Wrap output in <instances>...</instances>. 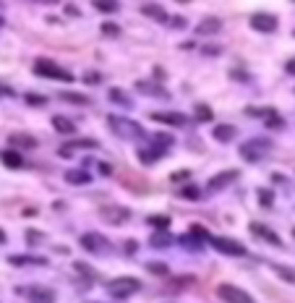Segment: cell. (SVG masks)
Returning a JSON list of instances; mask_svg holds the SVG:
<instances>
[{
	"mask_svg": "<svg viewBox=\"0 0 295 303\" xmlns=\"http://www.w3.org/2000/svg\"><path fill=\"white\" fill-rule=\"evenodd\" d=\"M107 123H110L113 133L120 136V139H141L144 136V128L136 123V120L126 118V115H110L107 118Z\"/></svg>",
	"mask_w": 295,
	"mask_h": 303,
	"instance_id": "obj_1",
	"label": "cell"
},
{
	"mask_svg": "<svg viewBox=\"0 0 295 303\" xmlns=\"http://www.w3.org/2000/svg\"><path fill=\"white\" fill-rule=\"evenodd\" d=\"M107 287V293H110L115 300H126L128 295H133L138 287H141V282H138L136 277H115L105 285Z\"/></svg>",
	"mask_w": 295,
	"mask_h": 303,
	"instance_id": "obj_2",
	"label": "cell"
},
{
	"mask_svg": "<svg viewBox=\"0 0 295 303\" xmlns=\"http://www.w3.org/2000/svg\"><path fill=\"white\" fill-rule=\"evenodd\" d=\"M34 73L44 76V79H55V81H73V73L63 71L60 66H55L53 60H44V58H39L34 63Z\"/></svg>",
	"mask_w": 295,
	"mask_h": 303,
	"instance_id": "obj_3",
	"label": "cell"
},
{
	"mask_svg": "<svg viewBox=\"0 0 295 303\" xmlns=\"http://www.w3.org/2000/svg\"><path fill=\"white\" fill-rule=\"evenodd\" d=\"M217 295H220L225 303H256L251 293H245L243 287L230 285V282H222L220 287H217Z\"/></svg>",
	"mask_w": 295,
	"mask_h": 303,
	"instance_id": "obj_4",
	"label": "cell"
},
{
	"mask_svg": "<svg viewBox=\"0 0 295 303\" xmlns=\"http://www.w3.org/2000/svg\"><path fill=\"white\" fill-rule=\"evenodd\" d=\"M16 293L29 298V303H55V290L53 287L32 285V287H16Z\"/></svg>",
	"mask_w": 295,
	"mask_h": 303,
	"instance_id": "obj_5",
	"label": "cell"
},
{
	"mask_svg": "<svg viewBox=\"0 0 295 303\" xmlns=\"http://www.w3.org/2000/svg\"><path fill=\"white\" fill-rule=\"evenodd\" d=\"M209 243L220 254H225V256H245L248 254L243 243H238V240H232V238H225V235H212Z\"/></svg>",
	"mask_w": 295,
	"mask_h": 303,
	"instance_id": "obj_6",
	"label": "cell"
},
{
	"mask_svg": "<svg viewBox=\"0 0 295 303\" xmlns=\"http://www.w3.org/2000/svg\"><path fill=\"white\" fill-rule=\"evenodd\" d=\"M269 152V141H261V139H254V141H245L240 146V157L245 162H259L264 160V155Z\"/></svg>",
	"mask_w": 295,
	"mask_h": 303,
	"instance_id": "obj_7",
	"label": "cell"
},
{
	"mask_svg": "<svg viewBox=\"0 0 295 303\" xmlns=\"http://www.w3.org/2000/svg\"><path fill=\"white\" fill-rule=\"evenodd\" d=\"M240 173L238 170H222V173H217L214 178H209V183H207V191L209 193H217V191H222V188H227L232 180H235Z\"/></svg>",
	"mask_w": 295,
	"mask_h": 303,
	"instance_id": "obj_8",
	"label": "cell"
},
{
	"mask_svg": "<svg viewBox=\"0 0 295 303\" xmlns=\"http://www.w3.org/2000/svg\"><path fill=\"white\" fill-rule=\"evenodd\" d=\"M251 29H256V32L261 34H269L277 29V16H272V13H254L251 16Z\"/></svg>",
	"mask_w": 295,
	"mask_h": 303,
	"instance_id": "obj_9",
	"label": "cell"
},
{
	"mask_svg": "<svg viewBox=\"0 0 295 303\" xmlns=\"http://www.w3.org/2000/svg\"><path fill=\"white\" fill-rule=\"evenodd\" d=\"M81 248H86V251H94V254H100V251H107L110 248V243L102 238V235H97V233H84L81 235Z\"/></svg>",
	"mask_w": 295,
	"mask_h": 303,
	"instance_id": "obj_10",
	"label": "cell"
},
{
	"mask_svg": "<svg viewBox=\"0 0 295 303\" xmlns=\"http://www.w3.org/2000/svg\"><path fill=\"white\" fill-rule=\"evenodd\" d=\"M128 217H131V212L126 207H105L102 209V220L110 222V225H123Z\"/></svg>",
	"mask_w": 295,
	"mask_h": 303,
	"instance_id": "obj_11",
	"label": "cell"
},
{
	"mask_svg": "<svg viewBox=\"0 0 295 303\" xmlns=\"http://www.w3.org/2000/svg\"><path fill=\"white\" fill-rule=\"evenodd\" d=\"M97 146H100V144H97L94 139H71L68 144L60 146L58 155H60V157H71V152H73V149H97Z\"/></svg>",
	"mask_w": 295,
	"mask_h": 303,
	"instance_id": "obj_12",
	"label": "cell"
},
{
	"mask_svg": "<svg viewBox=\"0 0 295 303\" xmlns=\"http://www.w3.org/2000/svg\"><path fill=\"white\" fill-rule=\"evenodd\" d=\"M152 120H157V123H167V126H185V118L183 113L178 110H170V113H152Z\"/></svg>",
	"mask_w": 295,
	"mask_h": 303,
	"instance_id": "obj_13",
	"label": "cell"
},
{
	"mask_svg": "<svg viewBox=\"0 0 295 303\" xmlns=\"http://www.w3.org/2000/svg\"><path fill=\"white\" fill-rule=\"evenodd\" d=\"M251 233L261 235V240H267V243H272V246H282V240H279V235H277L274 230H269L267 225H261V222H251Z\"/></svg>",
	"mask_w": 295,
	"mask_h": 303,
	"instance_id": "obj_14",
	"label": "cell"
},
{
	"mask_svg": "<svg viewBox=\"0 0 295 303\" xmlns=\"http://www.w3.org/2000/svg\"><path fill=\"white\" fill-rule=\"evenodd\" d=\"M8 262H11L13 267H29V264H34V267H44V264H47V259H39V256H19V254L8 256Z\"/></svg>",
	"mask_w": 295,
	"mask_h": 303,
	"instance_id": "obj_15",
	"label": "cell"
},
{
	"mask_svg": "<svg viewBox=\"0 0 295 303\" xmlns=\"http://www.w3.org/2000/svg\"><path fill=\"white\" fill-rule=\"evenodd\" d=\"M0 162H3L6 168L16 170V168H21V165H24V157L19 155L16 149H6V152H0Z\"/></svg>",
	"mask_w": 295,
	"mask_h": 303,
	"instance_id": "obj_16",
	"label": "cell"
},
{
	"mask_svg": "<svg viewBox=\"0 0 295 303\" xmlns=\"http://www.w3.org/2000/svg\"><path fill=\"white\" fill-rule=\"evenodd\" d=\"M8 141H11V146H21V149H34L37 146V139L34 136H26V133H11Z\"/></svg>",
	"mask_w": 295,
	"mask_h": 303,
	"instance_id": "obj_17",
	"label": "cell"
},
{
	"mask_svg": "<svg viewBox=\"0 0 295 303\" xmlns=\"http://www.w3.org/2000/svg\"><path fill=\"white\" fill-rule=\"evenodd\" d=\"M165 155V149H160V146H144V149H138V160H141L144 165H154L160 157Z\"/></svg>",
	"mask_w": 295,
	"mask_h": 303,
	"instance_id": "obj_18",
	"label": "cell"
},
{
	"mask_svg": "<svg viewBox=\"0 0 295 303\" xmlns=\"http://www.w3.org/2000/svg\"><path fill=\"white\" fill-rule=\"evenodd\" d=\"M214 139L220 141V144H227L235 139V128L227 126V123H220V126H214Z\"/></svg>",
	"mask_w": 295,
	"mask_h": 303,
	"instance_id": "obj_19",
	"label": "cell"
},
{
	"mask_svg": "<svg viewBox=\"0 0 295 303\" xmlns=\"http://www.w3.org/2000/svg\"><path fill=\"white\" fill-rule=\"evenodd\" d=\"M53 128H55L58 133H66V136H73V133H76V126L71 123L68 118H63V115H55V118H53Z\"/></svg>",
	"mask_w": 295,
	"mask_h": 303,
	"instance_id": "obj_20",
	"label": "cell"
},
{
	"mask_svg": "<svg viewBox=\"0 0 295 303\" xmlns=\"http://www.w3.org/2000/svg\"><path fill=\"white\" fill-rule=\"evenodd\" d=\"M141 13H144V16H149V19H154V21H170V16H167V13L160 8V6H154V3H149V6H144L141 8Z\"/></svg>",
	"mask_w": 295,
	"mask_h": 303,
	"instance_id": "obj_21",
	"label": "cell"
},
{
	"mask_svg": "<svg viewBox=\"0 0 295 303\" xmlns=\"http://www.w3.org/2000/svg\"><path fill=\"white\" fill-rule=\"evenodd\" d=\"M66 180H68V183H73V186H86L89 180H91V175L86 170H68Z\"/></svg>",
	"mask_w": 295,
	"mask_h": 303,
	"instance_id": "obj_22",
	"label": "cell"
},
{
	"mask_svg": "<svg viewBox=\"0 0 295 303\" xmlns=\"http://www.w3.org/2000/svg\"><path fill=\"white\" fill-rule=\"evenodd\" d=\"M220 29H222V21L212 16V19H204L199 24V34H217Z\"/></svg>",
	"mask_w": 295,
	"mask_h": 303,
	"instance_id": "obj_23",
	"label": "cell"
},
{
	"mask_svg": "<svg viewBox=\"0 0 295 303\" xmlns=\"http://www.w3.org/2000/svg\"><path fill=\"white\" fill-rule=\"evenodd\" d=\"M91 6L102 13H118V8H120L118 0H91Z\"/></svg>",
	"mask_w": 295,
	"mask_h": 303,
	"instance_id": "obj_24",
	"label": "cell"
},
{
	"mask_svg": "<svg viewBox=\"0 0 295 303\" xmlns=\"http://www.w3.org/2000/svg\"><path fill=\"white\" fill-rule=\"evenodd\" d=\"M272 269L277 272L279 277H282L285 282H292L295 285V269H290V267H282V264H272Z\"/></svg>",
	"mask_w": 295,
	"mask_h": 303,
	"instance_id": "obj_25",
	"label": "cell"
},
{
	"mask_svg": "<svg viewBox=\"0 0 295 303\" xmlns=\"http://www.w3.org/2000/svg\"><path fill=\"white\" fill-rule=\"evenodd\" d=\"M136 86H138V89H144V94H152V97H167V92H162V89H160V86H154V84L138 81Z\"/></svg>",
	"mask_w": 295,
	"mask_h": 303,
	"instance_id": "obj_26",
	"label": "cell"
},
{
	"mask_svg": "<svg viewBox=\"0 0 295 303\" xmlns=\"http://www.w3.org/2000/svg\"><path fill=\"white\" fill-rule=\"evenodd\" d=\"M60 99L73 102V105H89V97H86V94H73V92H60Z\"/></svg>",
	"mask_w": 295,
	"mask_h": 303,
	"instance_id": "obj_27",
	"label": "cell"
},
{
	"mask_svg": "<svg viewBox=\"0 0 295 303\" xmlns=\"http://www.w3.org/2000/svg\"><path fill=\"white\" fill-rule=\"evenodd\" d=\"M196 118L201 120V123H207V120H212V118H214V113H212L209 105H196Z\"/></svg>",
	"mask_w": 295,
	"mask_h": 303,
	"instance_id": "obj_28",
	"label": "cell"
},
{
	"mask_svg": "<svg viewBox=\"0 0 295 303\" xmlns=\"http://www.w3.org/2000/svg\"><path fill=\"white\" fill-rule=\"evenodd\" d=\"M175 139L173 136H167V133H160V136H154V146H160V149H167V146H173Z\"/></svg>",
	"mask_w": 295,
	"mask_h": 303,
	"instance_id": "obj_29",
	"label": "cell"
},
{
	"mask_svg": "<svg viewBox=\"0 0 295 303\" xmlns=\"http://www.w3.org/2000/svg\"><path fill=\"white\" fill-rule=\"evenodd\" d=\"M180 199H185V201H199V199H201V196H199V188H193V186L183 188V191H180Z\"/></svg>",
	"mask_w": 295,
	"mask_h": 303,
	"instance_id": "obj_30",
	"label": "cell"
},
{
	"mask_svg": "<svg viewBox=\"0 0 295 303\" xmlns=\"http://www.w3.org/2000/svg\"><path fill=\"white\" fill-rule=\"evenodd\" d=\"M110 97L118 102V105H126V108H131V99L126 94H120V89H110Z\"/></svg>",
	"mask_w": 295,
	"mask_h": 303,
	"instance_id": "obj_31",
	"label": "cell"
},
{
	"mask_svg": "<svg viewBox=\"0 0 295 303\" xmlns=\"http://www.w3.org/2000/svg\"><path fill=\"white\" fill-rule=\"evenodd\" d=\"M149 225H152V227H170V217L154 215V217H149Z\"/></svg>",
	"mask_w": 295,
	"mask_h": 303,
	"instance_id": "obj_32",
	"label": "cell"
},
{
	"mask_svg": "<svg viewBox=\"0 0 295 303\" xmlns=\"http://www.w3.org/2000/svg\"><path fill=\"white\" fill-rule=\"evenodd\" d=\"M188 178H191V170H175L173 175H170L173 183H183V180H188Z\"/></svg>",
	"mask_w": 295,
	"mask_h": 303,
	"instance_id": "obj_33",
	"label": "cell"
},
{
	"mask_svg": "<svg viewBox=\"0 0 295 303\" xmlns=\"http://www.w3.org/2000/svg\"><path fill=\"white\" fill-rule=\"evenodd\" d=\"M100 29H102V34H107V37H118V34H120L118 24H102Z\"/></svg>",
	"mask_w": 295,
	"mask_h": 303,
	"instance_id": "obj_34",
	"label": "cell"
},
{
	"mask_svg": "<svg viewBox=\"0 0 295 303\" xmlns=\"http://www.w3.org/2000/svg\"><path fill=\"white\" fill-rule=\"evenodd\" d=\"M42 238H44V235H42V233H37V230H26V240H29L32 246H37Z\"/></svg>",
	"mask_w": 295,
	"mask_h": 303,
	"instance_id": "obj_35",
	"label": "cell"
},
{
	"mask_svg": "<svg viewBox=\"0 0 295 303\" xmlns=\"http://www.w3.org/2000/svg\"><path fill=\"white\" fill-rule=\"evenodd\" d=\"M259 196H261V204H264V207H269V204L274 201V196H272L267 188H259Z\"/></svg>",
	"mask_w": 295,
	"mask_h": 303,
	"instance_id": "obj_36",
	"label": "cell"
},
{
	"mask_svg": "<svg viewBox=\"0 0 295 303\" xmlns=\"http://www.w3.org/2000/svg\"><path fill=\"white\" fill-rule=\"evenodd\" d=\"M146 269L154 272V275H165V277H167V267H165V264H146Z\"/></svg>",
	"mask_w": 295,
	"mask_h": 303,
	"instance_id": "obj_37",
	"label": "cell"
},
{
	"mask_svg": "<svg viewBox=\"0 0 295 303\" xmlns=\"http://www.w3.org/2000/svg\"><path fill=\"white\" fill-rule=\"evenodd\" d=\"M26 99L32 102V105H44V102H47V99H44V97H34V94H29Z\"/></svg>",
	"mask_w": 295,
	"mask_h": 303,
	"instance_id": "obj_38",
	"label": "cell"
},
{
	"mask_svg": "<svg viewBox=\"0 0 295 303\" xmlns=\"http://www.w3.org/2000/svg\"><path fill=\"white\" fill-rule=\"evenodd\" d=\"M84 79H86L89 84H97V81H100V73H86Z\"/></svg>",
	"mask_w": 295,
	"mask_h": 303,
	"instance_id": "obj_39",
	"label": "cell"
},
{
	"mask_svg": "<svg viewBox=\"0 0 295 303\" xmlns=\"http://www.w3.org/2000/svg\"><path fill=\"white\" fill-rule=\"evenodd\" d=\"M287 73H295V60H290V63H287Z\"/></svg>",
	"mask_w": 295,
	"mask_h": 303,
	"instance_id": "obj_40",
	"label": "cell"
},
{
	"mask_svg": "<svg viewBox=\"0 0 295 303\" xmlns=\"http://www.w3.org/2000/svg\"><path fill=\"white\" fill-rule=\"evenodd\" d=\"M3 94H11V89H6V86H0V97Z\"/></svg>",
	"mask_w": 295,
	"mask_h": 303,
	"instance_id": "obj_41",
	"label": "cell"
},
{
	"mask_svg": "<svg viewBox=\"0 0 295 303\" xmlns=\"http://www.w3.org/2000/svg\"><path fill=\"white\" fill-rule=\"evenodd\" d=\"M0 243H6V230H0Z\"/></svg>",
	"mask_w": 295,
	"mask_h": 303,
	"instance_id": "obj_42",
	"label": "cell"
},
{
	"mask_svg": "<svg viewBox=\"0 0 295 303\" xmlns=\"http://www.w3.org/2000/svg\"><path fill=\"white\" fill-rule=\"evenodd\" d=\"M89 303H105V300H89Z\"/></svg>",
	"mask_w": 295,
	"mask_h": 303,
	"instance_id": "obj_43",
	"label": "cell"
},
{
	"mask_svg": "<svg viewBox=\"0 0 295 303\" xmlns=\"http://www.w3.org/2000/svg\"><path fill=\"white\" fill-rule=\"evenodd\" d=\"M3 24H6V21H3V19H0V29H3Z\"/></svg>",
	"mask_w": 295,
	"mask_h": 303,
	"instance_id": "obj_44",
	"label": "cell"
},
{
	"mask_svg": "<svg viewBox=\"0 0 295 303\" xmlns=\"http://www.w3.org/2000/svg\"><path fill=\"white\" fill-rule=\"evenodd\" d=\"M180 3H191V0H180Z\"/></svg>",
	"mask_w": 295,
	"mask_h": 303,
	"instance_id": "obj_45",
	"label": "cell"
},
{
	"mask_svg": "<svg viewBox=\"0 0 295 303\" xmlns=\"http://www.w3.org/2000/svg\"><path fill=\"white\" fill-rule=\"evenodd\" d=\"M292 235H295V227H292Z\"/></svg>",
	"mask_w": 295,
	"mask_h": 303,
	"instance_id": "obj_46",
	"label": "cell"
}]
</instances>
